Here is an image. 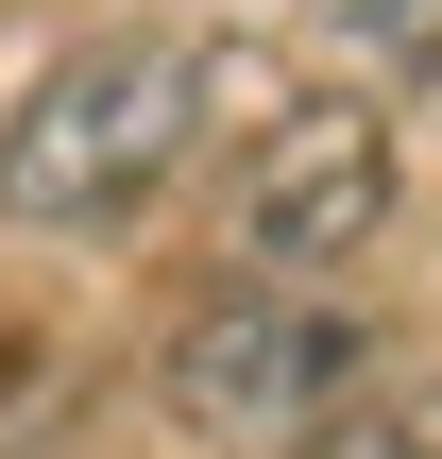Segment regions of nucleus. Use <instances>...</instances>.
I'll return each instance as SVG.
<instances>
[{"mask_svg":"<svg viewBox=\"0 0 442 459\" xmlns=\"http://www.w3.org/2000/svg\"><path fill=\"white\" fill-rule=\"evenodd\" d=\"M153 392H170L187 443H221V459H307L341 409H358V324L307 307V290H221V307L170 324Z\"/></svg>","mask_w":442,"mask_h":459,"instance_id":"nucleus-2","label":"nucleus"},{"mask_svg":"<svg viewBox=\"0 0 442 459\" xmlns=\"http://www.w3.org/2000/svg\"><path fill=\"white\" fill-rule=\"evenodd\" d=\"M358 68H442V0H307Z\"/></svg>","mask_w":442,"mask_h":459,"instance_id":"nucleus-4","label":"nucleus"},{"mask_svg":"<svg viewBox=\"0 0 442 459\" xmlns=\"http://www.w3.org/2000/svg\"><path fill=\"white\" fill-rule=\"evenodd\" d=\"M375 221H392V119H375L358 85L290 102V119L238 153V255H256V290H307V273L375 255Z\"/></svg>","mask_w":442,"mask_h":459,"instance_id":"nucleus-3","label":"nucleus"},{"mask_svg":"<svg viewBox=\"0 0 442 459\" xmlns=\"http://www.w3.org/2000/svg\"><path fill=\"white\" fill-rule=\"evenodd\" d=\"M307 459H442V409H341Z\"/></svg>","mask_w":442,"mask_h":459,"instance_id":"nucleus-5","label":"nucleus"},{"mask_svg":"<svg viewBox=\"0 0 442 459\" xmlns=\"http://www.w3.org/2000/svg\"><path fill=\"white\" fill-rule=\"evenodd\" d=\"M204 51L187 34H85L68 68H34L0 102V221L34 238H119L187 153H204Z\"/></svg>","mask_w":442,"mask_h":459,"instance_id":"nucleus-1","label":"nucleus"}]
</instances>
